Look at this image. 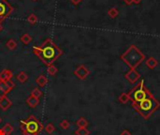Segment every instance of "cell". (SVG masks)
I'll list each match as a JSON object with an SVG mask.
<instances>
[{"instance_id": "1f68e13d", "label": "cell", "mask_w": 160, "mask_h": 135, "mask_svg": "<svg viewBox=\"0 0 160 135\" xmlns=\"http://www.w3.org/2000/svg\"><path fill=\"white\" fill-rule=\"evenodd\" d=\"M0 135H6V133L4 132V131L2 129H0Z\"/></svg>"}, {"instance_id": "d6a6232c", "label": "cell", "mask_w": 160, "mask_h": 135, "mask_svg": "<svg viewBox=\"0 0 160 135\" xmlns=\"http://www.w3.org/2000/svg\"><path fill=\"white\" fill-rule=\"evenodd\" d=\"M133 2L136 3V4H139L141 2V0H133Z\"/></svg>"}, {"instance_id": "44dd1931", "label": "cell", "mask_w": 160, "mask_h": 135, "mask_svg": "<svg viewBox=\"0 0 160 135\" xmlns=\"http://www.w3.org/2000/svg\"><path fill=\"white\" fill-rule=\"evenodd\" d=\"M27 22L30 24V25H36L37 23V15L34 14V13H31L28 15V17H27Z\"/></svg>"}, {"instance_id": "7402d4cb", "label": "cell", "mask_w": 160, "mask_h": 135, "mask_svg": "<svg viewBox=\"0 0 160 135\" xmlns=\"http://www.w3.org/2000/svg\"><path fill=\"white\" fill-rule=\"evenodd\" d=\"M76 135H89L90 131H88L86 128H79L77 131H75Z\"/></svg>"}, {"instance_id": "277c9868", "label": "cell", "mask_w": 160, "mask_h": 135, "mask_svg": "<svg viewBox=\"0 0 160 135\" xmlns=\"http://www.w3.org/2000/svg\"><path fill=\"white\" fill-rule=\"evenodd\" d=\"M158 107H159V102L156 100L146 99L140 102V113L142 116L144 115V113H146L144 117H149V116L154 111H156Z\"/></svg>"}, {"instance_id": "8992f818", "label": "cell", "mask_w": 160, "mask_h": 135, "mask_svg": "<svg viewBox=\"0 0 160 135\" xmlns=\"http://www.w3.org/2000/svg\"><path fill=\"white\" fill-rule=\"evenodd\" d=\"M143 81H141V84L137 86V87L134 90L133 92V97H134V100L137 102H141L142 100H144L147 99V89L143 87Z\"/></svg>"}, {"instance_id": "8fae6325", "label": "cell", "mask_w": 160, "mask_h": 135, "mask_svg": "<svg viewBox=\"0 0 160 135\" xmlns=\"http://www.w3.org/2000/svg\"><path fill=\"white\" fill-rule=\"evenodd\" d=\"M12 77H13V73L9 69H4L3 71L0 72V80H1V81L12 80Z\"/></svg>"}, {"instance_id": "30bf717a", "label": "cell", "mask_w": 160, "mask_h": 135, "mask_svg": "<svg viewBox=\"0 0 160 135\" xmlns=\"http://www.w3.org/2000/svg\"><path fill=\"white\" fill-rule=\"evenodd\" d=\"M12 105V101L10 100L7 96L2 99H0V108H1L3 111H7L8 109H9Z\"/></svg>"}, {"instance_id": "2e32d148", "label": "cell", "mask_w": 160, "mask_h": 135, "mask_svg": "<svg viewBox=\"0 0 160 135\" xmlns=\"http://www.w3.org/2000/svg\"><path fill=\"white\" fill-rule=\"evenodd\" d=\"M2 129L4 131V132L6 133V135H10L13 131H14V128L13 126L12 125V124H9V123H7V124H5L4 127L2 128Z\"/></svg>"}, {"instance_id": "ac0fdd59", "label": "cell", "mask_w": 160, "mask_h": 135, "mask_svg": "<svg viewBox=\"0 0 160 135\" xmlns=\"http://www.w3.org/2000/svg\"><path fill=\"white\" fill-rule=\"evenodd\" d=\"M17 42H16V40H14L13 39H10V40H9L8 41H7V43H6V46H7V48L8 49H9L10 51H13V50H15L16 48H17Z\"/></svg>"}, {"instance_id": "d6986e66", "label": "cell", "mask_w": 160, "mask_h": 135, "mask_svg": "<svg viewBox=\"0 0 160 135\" xmlns=\"http://www.w3.org/2000/svg\"><path fill=\"white\" fill-rule=\"evenodd\" d=\"M76 125L78 126L79 128H86L88 126V121H87L86 118L81 117V118H79L78 120H77Z\"/></svg>"}, {"instance_id": "e0dca14e", "label": "cell", "mask_w": 160, "mask_h": 135, "mask_svg": "<svg viewBox=\"0 0 160 135\" xmlns=\"http://www.w3.org/2000/svg\"><path fill=\"white\" fill-rule=\"evenodd\" d=\"M20 40H21L22 42H23L24 44L27 45V44H29V43L32 41V37H31L29 34L25 33V34H24V35H22V36H21Z\"/></svg>"}, {"instance_id": "d4e9b609", "label": "cell", "mask_w": 160, "mask_h": 135, "mask_svg": "<svg viewBox=\"0 0 160 135\" xmlns=\"http://www.w3.org/2000/svg\"><path fill=\"white\" fill-rule=\"evenodd\" d=\"M108 14L110 15V17L115 18V17H116V16L119 14V12H118V9H117L112 8V9H110L108 10Z\"/></svg>"}, {"instance_id": "836d02e7", "label": "cell", "mask_w": 160, "mask_h": 135, "mask_svg": "<svg viewBox=\"0 0 160 135\" xmlns=\"http://www.w3.org/2000/svg\"><path fill=\"white\" fill-rule=\"evenodd\" d=\"M3 29V27H2V25H1V24H0V31H1Z\"/></svg>"}, {"instance_id": "ffe728a7", "label": "cell", "mask_w": 160, "mask_h": 135, "mask_svg": "<svg viewBox=\"0 0 160 135\" xmlns=\"http://www.w3.org/2000/svg\"><path fill=\"white\" fill-rule=\"evenodd\" d=\"M58 71L57 68L54 66V65H51V66H48V69H47V72L49 75H51V76H54Z\"/></svg>"}, {"instance_id": "4fadbf2b", "label": "cell", "mask_w": 160, "mask_h": 135, "mask_svg": "<svg viewBox=\"0 0 160 135\" xmlns=\"http://www.w3.org/2000/svg\"><path fill=\"white\" fill-rule=\"evenodd\" d=\"M36 82H37V84L40 86H41V87H44V86H46V84H48V79H47V77L45 76V75L41 74V75H40V76H38L36 79Z\"/></svg>"}, {"instance_id": "9c48e42d", "label": "cell", "mask_w": 160, "mask_h": 135, "mask_svg": "<svg viewBox=\"0 0 160 135\" xmlns=\"http://www.w3.org/2000/svg\"><path fill=\"white\" fill-rule=\"evenodd\" d=\"M140 76H141L140 73L138 71H136L135 69H131L130 71L125 74V78L131 83H136L137 81L139 80Z\"/></svg>"}, {"instance_id": "603a6c76", "label": "cell", "mask_w": 160, "mask_h": 135, "mask_svg": "<svg viewBox=\"0 0 160 135\" xmlns=\"http://www.w3.org/2000/svg\"><path fill=\"white\" fill-rule=\"evenodd\" d=\"M31 96L33 97H35V98H37V99H40V97L42 96V91L40 89V88H37V87H35L34 89L32 90V92H31Z\"/></svg>"}, {"instance_id": "83f0119b", "label": "cell", "mask_w": 160, "mask_h": 135, "mask_svg": "<svg viewBox=\"0 0 160 135\" xmlns=\"http://www.w3.org/2000/svg\"><path fill=\"white\" fill-rule=\"evenodd\" d=\"M70 1H71V3H72L73 5L77 6V5H79L81 2V0H70Z\"/></svg>"}, {"instance_id": "e575fe53", "label": "cell", "mask_w": 160, "mask_h": 135, "mask_svg": "<svg viewBox=\"0 0 160 135\" xmlns=\"http://www.w3.org/2000/svg\"><path fill=\"white\" fill-rule=\"evenodd\" d=\"M2 122V118H1V116H0V123Z\"/></svg>"}, {"instance_id": "5bb4252c", "label": "cell", "mask_w": 160, "mask_h": 135, "mask_svg": "<svg viewBox=\"0 0 160 135\" xmlns=\"http://www.w3.org/2000/svg\"><path fill=\"white\" fill-rule=\"evenodd\" d=\"M16 78H17V80L19 81L20 83L24 84L25 83L27 80H28V75H27V73L25 71H20L17 76H16Z\"/></svg>"}, {"instance_id": "f1b7e54d", "label": "cell", "mask_w": 160, "mask_h": 135, "mask_svg": "<svg viewBox=\"0 0 160 135\" xmlns=\"http://www.w3.org/2000/svg\"><path fill=\"white\" fill-rule=\"evenodd\" d=\"M6 96H7V94L1 89V87H0V99H2V98H4V97H6Z\"/></svg>"}, {"instance_id": "4dcf8cb0", "label": "cell", "mask_w": 160, "mask_h": 135, "mask_svg": "<svg viewBox=\"0 0 160 135\" xmlns=\"http://www.w3.org/2000/svg\"><path fill=\"white\" fill-rule=\"evenodd\" d=\"M124 1L125 2V4H128V5H130L131 3H133V0H124Z\"/></svg>"}, {"instance_id": "7c38bea8", "label": "cell", "mask_w": 160, "mask_h": 135, "mask_svg": "<svg viewBox=\"0 0 160 135\" xmlns=\"http://www.w3.org/2000/svg\"><path fill=\"white\" fill-rule=\"evenodd\" d=\"M25 101H26V104L30 108H36L38 104H40V99L35 98V97H33L31 95L26 99Z\"/></svg>"}, {"instance_id": "4316f807", "label": "cell", "mask_w": 160, "mask_h": 135, "mask_svg": "<svg viewBox=\"0 0 160 135\" xmlns=\"http://www.w3.org/2000/svg\"><path fill=\"white\" fill-rule=\"evenodd\" d=\"M60 127H61L63 129H69V127H70V123H69V121L68 120H63L61 123H60Z\"/></svg>"}, {"instance_id": "f546056e", "label": "cell", "mask_w": 160, "mask_h": 135, "mask_svg": "<svg viewBox=\"0 0 160 135\" xmlns=\"http://www.w3.org/2000/svg\"><path fill=\"white\" fill-rule=\"evenodd\" d=\"M120 135H131V133H130L128 131H126V129H125V131H123L122 132H121Z\"/></svg>"}, {"instance_id": "52a82bcc", "label": "cell", "mask_w": 160, "mask_h": 135, "mask_svg": "<svg viewBox=\"0 0 160 135\" xmlns=\"http://www.w3.org/2000/svg\"><path fill=\"white\" fill-rule=\"evenodd\" d=\"M73 73L79 79L84 80L88 77V75L90 74V71L84 66V65H80V66L75 69Z\"/></svg>"}, {"instance_id": "ba28073f", "label": "cell", "mask_w": 160, "mask_h": 135, "mask_svg": "<svg viewBox=\"0 0 160 135\" xmlns=\"http://www.w3.org/2000/svg\"><path fill=\"white\" fill-rule=\"evenodd\" d=\"M0 87L5 93L8 94L10 90L15 87V83H13L12 80L9 81H1L0 80Z\"/></svg>"}, {"instance_id": "5b68a950", "label": "cell", "mask_w": 160, "mask_h": 135, "mask_svg": "<svg viewBox=\"0 0 160 135\" xmlns=\"http://www.w3.org/2000/svg\"><path fill=\"white\" fill-rule=\"evenodd\" d=\"M13 12V8L8 0H0V24L6 20Z\"/></svg>"}, {"instance_id": "3957f363", "label": "cell", "mask_w": 160, "mask_h": 135, "mask_svg": "<svg viewBox=\"0 0 160 135\" xmlns=\"http://www.w3.org/2000/svg\"><path fill=\"white\" fill-rule=\"evenodd\" d=\"M121 58L131 69H136L142 62V60H144L145 56L135 45H131L129 49L122 55Z\"/></svg>"}, {"instance_id": "7a4b0ae2", "label": "cell", "mask_w": 160, "mask_h": 135, "mask_svg": "<svg viewBox=\"0 0 160 135\" xmlns=\"http://www.w3.org/2000/svg\"><path fill=\"white\" fill-rule=\"evenodd\" d=\"M20 128L24 135H38L43 129V125L35 116H30L27 119L21 120Z\"/></svg>"}, {"instance_id": "484cf974", "label": "cell", "mask_w": 160, "mask_h": 135, "mask_svg": "<svg viewBox=\"0 0 160 135\" xmlns=\"http://www.w3.org/2000/svg\"><path fill=\"white\" fill-rule=\"evenodd\" d=\"M45 131H46V132H47V133L52 134L54 131H55V127H54L53 124L49 123V124H47L46 127H45Z\"/></svg>"}, {"instance_id": "d590c367", "label": "cell", "mask_w": 160, "mask_h": 135, "mask_svg": "<svg viewBox=\"0 0 160 135\" xmlns=\"http://www.w3.org/2000/svg\"><path fill=\"white\" fill-rule=\"evenodd\" d=\"M32 1H37V0H32Z\"/></svg>"}, {"instance_id": "cb8c5ba5", "label": "cell", "mask_w": 160, "mask_h": 135, "mask_svg": "<svg viewBox=\"0 0 160 135\" xmlns=\"http://www.w3.org/2000/svg\"><path fill=\"white\" fill-rule=\"evenodd\" d=\"M130 100V95L129 94H122L120 97H119V100L122 102V103H126L128 100Z\"/></svg>"}, {"instance_id": "6da1fadb", "label": "cell", "mask_w": 160, "mask_h": 135, "mask_svg": "<svg viewBox=\"0 0 160 135\" xmlns=\"http://www.w3.org/2000/svg\"><path fill=\"white\" fill-rule=\"evenodd\" d=\"M33 53L47 66L53 65L58 57L63 55L62 49H60L51 39H47L40 46L33 47Z\"/></svg>"}, {"instance_id": "9a60e30c", "label": "cell", "mask_w": 160, "mask_h": 135, "mask_svg": "<svg viewBox=\"0 0 160 135\" xmlns=\"http://www.w3.org/2000/svg\"><path fill=\"white\" fill-rule=\"evenodd\" d=\"M157 60L156 58H154V57H150V58H148L147 60H146V66L149 68V69H154V68H156L157 66Z\"/></svg>"}]
</instances>
